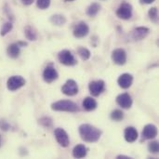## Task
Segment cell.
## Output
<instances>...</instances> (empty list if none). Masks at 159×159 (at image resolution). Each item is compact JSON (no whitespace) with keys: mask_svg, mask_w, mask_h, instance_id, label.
<instances>
[{"mask_svg":"<svg viewBox=\"0 0 159 159\" xmlns=\"http://www.w3.org/2000/svg\"><path fill=\"white\" fill-rule=\"evenodd\" d=\"M79 134L81 139L86 143H96L100 140L102 131L90 124H82L79 126Z\"/></svg>","mask_w":159,"mask_h":159,"instance_id":"obj_1","label":"cell"},{"mask_svg":"<svg viewBox=\"0 0 159 159\" xmlns=\"http://www.w3.org/2000/svg\"><path fill=\"white\" fill-rule=\"evenodd\" d=\"M51 109L56 112H67V113H76L80 111L78 105L75 102L67 100H61L53 102L51 104Z\"/></svg>","mask_w":159,"mask_h":159,"instance_id":"obj_2","label":"cell"},{"mask_svg":"<svg viewBox=\"0 0 159 159\" xmlns=\"http://www.w3.org/2000/svg\"><path fill=\"white\" fill-rule=\"evenodd\" d=\"M58 60L61 64L66 66H74L77 63L75 56L68 49H63L60 51L58 54Z\"/></svg>","mask_w":159,"mask_h":159,"instance_id":"obj_3","label":"cell"},{"mask_svg":"<svg viewBox=\"0 0 159 159\" xmlns=\"http://www.w3.org/2000/svg\"><path fill=\"white\" fill-rule=\"evenodd\" d=\"M25 83H26V81L22 76H20V75H12L11 77H9L7 79V88L10 91H15V90H18L20 88H22L25 85Z\"/></svg>","mask_w":159,"mask_h":159,"instance_id":"obj_4","label":"cell"},{"mask_svg":"<svg viewBox=\"0 0 159 159\" xmlns=\"http://www.w3.org/2000/svg\"><path fill=\"white\" fill-rule=\"evenodd\" d=\"M54 136L56 138L57 143L61 146V147H68L70 144V139L67 134V132L61 129V128H57L54 130Z\"/></svg>","mask_w":159,"mask_h":159,"instance_id":"obj_5","label":"cell"},{"mask_svg":"<svg viewBox=\"0 0 159 159\" xmlns=\"http://www.w3.org/2000/svg\"><path fill=\"white\" fill-rule=\"evenodd\" d=\"M89 89L90 94L93 97H98L99 95H101L104 89H105V83L103 80H95V81H91L89 84Z\"/></svg>","mask_w":159,"mask_h":159,"instance_id":"obj_6","label":"cell"},{"mask_svg":"<svg viewBox=\"0 0 159 159\" xmlns=\"http://www.w3.org/2000/svg\"><path fill=\"white\" fill-rule=\"evenodd\" d=\"M132 9L129 3H123L116 10V16L121 20H129L132 17Z\"/></svg>","mask_w":159,"mask_h":159,"instance_id":"obj_7","label":"cell"},{"mask_svg":"<svg viewBox=\"0 0 159 159\" xmlns=\"http://www.w3.org/2000/svg\"><path fill=\"white\" fill-rule=\"evenodd\" d=\"M61 91L66 96H75L78 93V86L77 83L73 80L69 79L65 82V84L61 87Z\"/></svg>","mask_w":159,"mask_h":159,"instance_id":"obj_8","label":"cell"},{"mask_svg":"<svg viewBox=\"0 0 159 159\" xmlns=\"http://www.w3.org/2000/svg\"><path fill=\"white\" fill-rule=\"evenodd\" d=\"M112 61L117 65H124L127 62V53L123 48H116L112 52Z\"/></svg>","mask_w":159,"mask_h":159,"instance_id":"obj_9","label":"cell"},{"mask_svg":"<svg viewBox=\"0 0 159 159\" xmlns=\"http://www.w3.org/2000/svg\"><path fill=\"white\" fill-rule=\"evenodd\" d=\"M89 33V27L85 21H80L76 24L73 31V34L76 38H83Z\"/></svg>","mask_w":159,"mask_h":159,"instance_id":"obj_10","label":"cell"},{"mask_svg":"<svg viewBox=\"0 0 159 159\" xmlns=\"http://www.w3.org/2000/svg\"><path fill=\"white\" fill-rule=\"evenodd\" d=\"M59 75L56 69L52 65H48L43 71V79L47 83H52L58 78Z\"/></svg>","mask_w":159,"mask_h":159,"instance_id":"obj_11","label":"cell"},{"mask_svg":"<svg viewBox=\"0 0 159 159\" xmlns=\"http://www.w3.org/2000/svg\"><path fill=\"white\" fill-rule=\"evenodd\" d=\"M150 33V29L147 27H143V26H140V27H136L132 30L131 33V37L135 40V41H140L144 39Z\"/></svg>","mask_w":159,"mask_h":159,"instance_id":"obj_12","label":"cell"},{"mask_svg":"<svg viewBox=\"0 0 159 159\" xmlns=\"http://www.w3.org/2000/svg\"><path fill=\"white\" fill-rule=\"evenodd\" d=\"M116 103L124 109H129L132 106V99L129 93H122L116 97Z\"/></svg>","mask_w":159,"mask_h":159,"instance_id":"obj_13","label":"cell"},{"mask_svg":"<svg viewBox=\"0 0 159 159\" xmlns=\"http://www.w3.org/2000/svg\"><path fill=\"white\" fill-rule=\"evenodd\" d=\"M132 82H133V76H132V75L128 74V73L122 74L117 79V84L119 85L120 88H122L124 89L130 88L132 85Z\"/></svg>","mask_w":159,"mask_h":159,"instance_id":"obj_14","label":"cell"},{"mask_svg":"<svg viewBox=\"0 0 159 159\" xmlns=\"http://www.w3.org/2000/svg\"><path fill=\"white\" fill-rule=\"evenodd\" d=\"M157 136V128L153 124H148L143 128V138L145 140H152Z\"/></svg>","mask_w":159,"mask_h":159,"instance_id":"obj_15","label":"cell"},{"mask_svg":"<svg viewBox=\"0 0 159 159\" xmlns=\"http://www.w3.org/2000/svg\"><path fill=\"white\" fill-rule=\"evenodd\" d=\"M124 138L126 142L132 143L138 139V131L134 127H128L124 131Z\"/></svg>","mask_w":159,"mask_h":159,"instance_id":"obj_16","label":"cell"},{"mask_svg":"<svg viewBox=\"0 0 159 159\" xmlns=\"http://www.w3.org/2000/svg\"><path fill=\"white\" fill-rule=\"evenodd\" d=\"M88 154V148L84 144H78L73 149V157L75 158H83L86 157Z\"/></svg>","mask_w":159,"mask_h":159,"instance_id":"obj_17","label":"cell"},{"mask_svg":"<svg viewBox=\"0 0 159 159\" xmlns=\"http://www.w3.org/2000/svg\"><path fill=\"white\" fill-rule=\"evenodd\" d=\"M20 52V47L17 44V43H12L10 44L7 48V55L12 58V59H16L19 57Z\"/></svg>","mask_w":159,"mask_h":159,"instance_id":"obj_18","label":"cell"},{"mask_svg":"<svg viewBox=\"0 0 159 159\" xmlns=\"http://www.w3.org/2000/svg\"><path fill=\"white\" fill-rule=\"evenodd\" d=\"M83 107L86 111H93L97 108L98 104L95 99L91 98V97H86L83 101Z\"/></svg>","mask_w":159,"mask_h":159,"instance_id":"obj_19","label":"cell"},{"mask_svg":"<svg viewBox=\"0 0 159 159\" xmlns=\"http://www.w3.org/2000/svg\"><path fill=\"white\" fill-rule=\"evenodd\" d=\"M50 21L52 24L54 25H57V26H61L63 24H65L66 22V18L61 15V14H55V15H52L50 17Z\"/></svg>","mask_w":159,"mask_h":159,"instance_id":"obj_20","label":"cell"},{"mask_svg":"<svg viewBox=\"0 0 159 159\" xmlns=\"http://www.w3.org/2000/svg\"><path fill=\"white\" fill-rule=\"evenodd\" d=\"M24 34H25L26 38L28 40H30V41H35L36 38H37V34H36L35 30L32 26L27 25L24 28Z\"/></svg>","mask_w":159,"mask_h":159,"instance_id":"obj_21","label":"cell"},{"mask_svg":"<svg viewBox=\"0 0 159 159\" xmlns=\"http://www.w3.org/2000/svg\"><path fill=\"white\" fill-rule=\"evenodd\" d=\"M101 9V6L98 3H92L87 8V15L89 17H95Z\"/></svg>","mask_w":159,"mask_h":159,"instance_id":"obj_22","label":"cell"},{"mask_svg":"<svg viewBox=\"0 0 159 159\" xmlns=\"http://www.w3.org/2000/svg\"><path fill=\"white\" fill-rule=\"evenodd\" d=\"M12 28H13V24H12L11 20L6 21V22L2 25V27H1L0 34H1L2 36H5L6 34H7L12 30Z\"/></svg>","mask_w":159,"mask_h":159,"instance_id":"obj_23","label":"cell"},{"mask_svg":"<svg viewBox=\"0 0 159 159\" xmlns=\"http://www.w3.org/2000/svg\"><path fill=\"white\" fill-rule=\"evenodd\" d=\"M77 53H78V55L80 56V58H81L83 61H88V60L90 58V56H91L90 51H89L88 48H84V47L79 48L77 49Z\"/></svg>","mask_w":159,"mask_h":159,"instance_id":"obj_24","label":"cell"},{"mask_svg":"<svg viewBox=\"0 0 159 159\" xmlns=\"http://www.w3.org/2000/svg\"><path fill=\"white\" fill-rule=\"evenodd\" d=\"M148 16L150 18V20L155 22V23H157L158 21V10H157V7H151L148 11Z\"/></svg>","mask_w":159,"mask_h":159,"instance_id":"obj_25","label":"cell"},{"mask_svg":"<svg viewBox=\"0 0 159 159\" xmlns=\"http://www.w3.org/2000/svg\"><path fill=\"white\" fill-rule=\"evenodd\" d=\"M111 119L114 120V121H121L123 120L124 118V113L121 111V110H114L112 113H111V116H110Z\"/></svg>","mask_w":159,"mask_h":159,"instance_id":"obj_26","label":"cell"},{"mask_svg":"<svg viewBox=\"0 0 159 159\" xmlns=\"http://www.w3.org/2000/svg\"><path fill=\"white\" fill-rule=\"evenodd\" d=\"M148 150L152 153V154H157L159 152V144L158 142H151L148 144Z\"/></svg>","mask_w":159,"mask_h":159,"instance_id":"obj_27","label":"cell"},{"mask_svg":"<svg viewBox=\"0 0 159 159\" xmlns=\"http://www.w3.org/2000/svg\"><path fill=\"white\" fill-rule=\"evenodd\" d=\"M36 5L40 9H47L50 6V0H36Z\"/></svg>","mask_w":159,"mask_h":159,"instance_id":"obj_28","label":"cell"},{"mask_svg":"<svg viewBox=\"0 0 159 159\" xmlns=\"http://www.w3.org/2000/svg\"><path fill=\"white\" fill-rule=\"evenodd\" d=\"M39 123L45 128H50L52 126V120L49 117H42L39 119Z\"/></svg>","mask_w":159,"mask_h":159,"instance_id":"obj_29","label":"cell"},{"mask_svg":"<svg viewBox=\"0 0 159 159\" xmlns=\"http://www.w3.org/2000/svg\"><path fill=\"white\" fill-rule=\"evenodd\" d=\"M0 127H1L4 130H7V129H8V126L6 124V122H5V121H2V120H1V122H0Z\"/></svg>","mask_w":159,"mask_h":159,"instance_id":"obj_30","label":"cell"},{"mask_svg":"<svg viewBox=\"0 0 159 159\" xmlns=\"http://www.w3.org/2000/svg\"><path fill=\"white\" fill-rule=\"evenodd\" d=\"M21 2H22V4H24L26 6H29L31 4H33L34 0H21Z\"/></svg>","mask_w":159,"mask_h":159,"instance_id":"obj_31","label":"cell"},{"mask_svg":"<svg viewBox=\"0 0 159 159\" xmlns=\"http://www.w3.org/2000/svg\"><path fill=\"white\" fill-rule=\"evenodd\" d=\"M156 0H140V2L142 4H152L153 2H155Z\"/></svg>","mask_w":159,"mask_h":159,"instance_id":"obj_32","label":"cell"},{"mask_svg":"<svg viewBox=\"0 0 159 159\" xmlns=\"http://www.w3.org/2000/svg\"><path fill=\"white\" fill-rule=\"evenodd\" d=\"M116 158H117V159H120V158L130 159L131 157H128V156H123V155H119V156H117V157H116Z\"/></svg>","mask_w":159,"mask_h":159,"instance_id":"obj_33","label":"cell"},{"mask_svg":"<svg viewBox=\"0 0 159 159\" xmlns=\"http://www.w3.org/2000/svg\"><path fill=\"white\" fill-rule=\"evenodd\" d=\"M17 44H18V45H19L20 47H26V46L28 45V44H27L26 42H23V41H20V42H18Z\"/></svg>","mask_w":159,"mask_h":159,"instance_id":"obj_34","label":"cell"},{"mask_svg":"<svg viewBox=\"0 0 159 159\" xmlns=\"http://www.w3.org/2000/svg\"><path fill=\"white\" fill-rule=\"evenodd\" d=\"M65 2H73V1H75V0H64Z\"/></svg>","mask_w":159,"mask_h":159,"instance_id":"obj_35","label":"cell"},{"mask_svg":"<svg viewBox=\"0 0 159 159\" xmlns=\"http://www.w3.org/2000/svg\"><path fill=\"white\" fill-rule=\"evenodd\" d=\"M0 146H1V136H0Z\"/></svg>","mask_w":159,"mask_h":159,"instance_id":"obj_36","label":"cell"}]
</instances>
